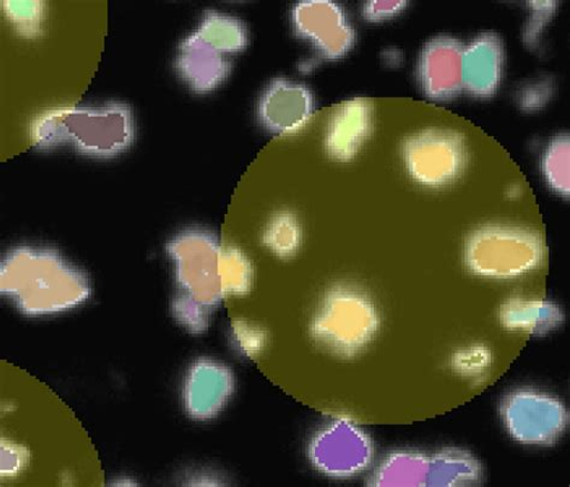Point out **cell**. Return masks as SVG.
Wrapping results in <instances>:
<instances>
[{
	"instance_id": "6da1fadb",
	"label": "cell",
	"mask_w": 570,
	"mask_h": 487,
	"mask_svg": "<svg viewBox=\"0 0 570 487\" xmlns=\"http://www.w3.org/2000/svg\"><path fill=\"white\" fill-rule=\"evenodd\" d=\"M2 292L23 313L45 315L79 306L89 295V284L83 273L62 255L20 249L6 257Z\"/></svg>"
},
{
	"instance_id": "7a4b0ae2",
	"label": "cell",
	"mask_w": 570,
	"mask_h": 487,
	"mask_svg": "<svg viewBox=\"0 0 570 487\" xmlns=\"http://www.w3.org/2000/svg\"><path fill=\"white\" fill-rule=\"evenodd\" d=\"M33 139L40 148L70 145L88 157L114 158L134 143V117L119 103L55 110L38 119Z\"/></svg>"
},
{
	"instance_id": "3957f363",
	"label": "cell",
	"mask_w": 570,
	"mask_h": 487,
	"mask_svg": "<svg viewBox=\"0 0 570 487\" xmlns=\"http://www.w3.org/2000/svg\"><path fill=\"white\" fill-rule=\"evenodd\" d=\"M382 318L371 296L354 285L330 288L314 312L311 339L342 360L362 355L379 337Z\"/></svg>"
},
{
	"instance_id": "277c9868",
	"label": "cell",
	"mask_w": 570,
	"mask_h": 487,
	"mask_svg": "<svg viewBox=\"0 0 570 487\" xmlns=\"http://www.w3.org/2000/svg\"><path fill=\"white\" fill-rule=\"evenodd\" d=\"M463 264L472 275L491 281H514L543 265L546 242L529 227L487 224L464 240Z\"/></svg>"
},
{
	"instance_id": "5b68a950",
	"label": "cell",
	"mask_w": 570,
	"mask_h": 487,
	"mask_svg": "<svg viewBox=\"0 0 570 487\" xmlns=\"http://www.w3.org/2000/svg\"><path fill=\"white\" fill-rule=\"evenodd\" d=\"M402 159L416 184L441 188L453 185L466 171L469 146L456 130L428 128L403 142Z\"/></svg>"
},
{
	"instance_id": "8992f818",
	"label": "cell",
	"mask_w": 570,
	"mask_h": 487,
	"mask_svg": "<svg viewBox=\"0 0 570 487\" xmlns=\"http://www.w3.org/2000/svg\"><path fill=\"white\" fill-rule=\"evenodd\" d=\"M217 238L203 231H187L175 236L168 253L175 265V275L181 294L212 311L224 296L219 280Z\"/></svg>"
},
{
	"instance_id": "52a82bcc",
	"label": "cell",
	"mask_w": 570,
	"mask_h": 487,
	"mask_svg": "<svg viewBox=\"0 0 570 487\" xmlns=\"http://www.w3.org/2000/svg\"><path fill=\"white\" fill-rule=\"evenodd\" d=\"M500 413L508 435L522 446L557 445L568 425L563 402L533 389L508 393L502 400Z\"/></svg>"
},
{
	"instance_id": "ba28073f",
	"label": "cell",
	"mask_w": 570,
	"mask_h": 487,
	"mask_svg": "<svg viewBox=\"0 0 570 487\" xmlns=\"http://www.w3.org/2000/svg\"><path fill=\"white\" fill-rule=\"evenodd\" d=\"M308 456L321 474L338 479L352 478L370 467L373 445L362 428L350 420L337 419L314 436Z\"/></svg>"
},
{
	"instance_id": "9c48e42d",
	"label": "cell",
	"mask_w": 570,
	"mask_h": 487,
	"mask_svg": "<svg viewBox=\"0 0 570 487\" xmlns=\"http://www.w3.org/2000/svg\"><path fill=\"white\" fill-rule=\"evenodd\" d=\"M298 37L311 42L327 59H338L353 47L354 32L342 9L327 0H308L294 8Z\"/></svg>"
},
{
	"instance_id": "30bf717a",
	"label": "cell",
	"mask_w": 570,
	"mask_h": 487,
	"mask_svg": "<svg viewBox=\"0 0 570 487\" xmlns=\"http://www.w3.org/2000/svg\"><path fill=\"white\" fill-rule=\"evenodd\" d=\"M314 113L309 89L287 79L267 85L258 104L261 124L277 135H293L303 130Z\"/></svg>"
},
{
	"instance_id": "8fae6325",
	"label": "cell",
	"mask_w": 570,
	"mask_h": 487,
	"mask_svg": "<svg viewBox=\"0 0 570 487\" xmlns=\"http://www.w3.org/2000/svg\"><path fill=\"white\" fill-rule=\"evenodd\" d=\"M463 49L459 40L446 36L426 42L419 59V81L428 98L446 101L461 92Z\"/></svg>"
},
{
	"instance_id": "7c38bea8",
	"label": "cell",
	"mask_w": 570,
	"mask_h": 487,
	"mask_svg": "<svg viewBox=\"0 0 570 487\" xmlns=\"http://www.w3.org/2000/svg\"><path fill=\"white\" fill-rule=\"evenodd\" d=\"M373 106L364 98L343 101L330 116L324 146L330 158L351 162L370 140L373 130Z\"/></svg>"
},
{
	"instance_id": "4fadbf2b",
	"label": "cell",
	"mask_w": 570,
	"mask_h": 487,
	"mask_svg": "<svg viewBox=\"0 0 570 487\" xmlns=\"http://www.w3.org/2000/svg\"><path fill=\"white\" fill-rule=\"evenodd\" d=\"M504 67V48L494 33L476 37L462 57V87L476 98H490L500 88Z\"/></svg>"
},
{
	"instance_id": "5bb4252c",
	"label": "cell",
	"mask_w": 570,
	"mask_h": 487,
	"mask_svg": "<svg viewBox=\"0 0 570 487\" xmlns=\"http://www.w3.org/2000/svg\"><path fill=\"white\" fill-rule=\"evenodd\" d=\"M233 390L234 379L229 369L209 360L195 363L185 386L188 413L197 419L215 417L227 403Z\"/></svg>"
},
{
	"instance_id": "9a60e30c",
	"label": "cell",
	"mask_w": 570,
	"mask_h": 487,
	"mask_svg": "<svg viewBox=\"0 0 570 487\" xmlns=\"http://www.w3.org/2000/svg\"><path fill=\"white\" fill-rule=\"evenodd\" d=\"M176 68L195 92L207 94L228 78L230 64L224 55L193 33L179 47Z\"/></svg>"
},
{
	"instance_id": "2e32d148",
	"label": "cell",
	"mask_w": 570,
	"mask_h": 487,
	"mask_svg": "<svg viewBox=\"0 0 570 487\" xmlns=\"http://www.w3.org/2000/svg\"><path fill=\"white\" fill-rule=\"evenodd\" d=\"M501 325L512 332L546 337L558 330L564 315L557 303L543 299L513 296L502 303Z\"/></svg>"
},
{
	"instance_id": "e0dca14e",
	"label": "cell",
	"mask_w": 570,
	"mask_h": 487,
	"mask_svg": "<svg viewBox=\"0 0 570 487\" xmlns=\"http://www.w3.org/2000/svg\"><path fill=\"white\" fill-rule=\"evenodd\" d=\"M483 476L482 464L466 449L448 447L429 456L426 486H475L482 483Z\"/></svg>"
},
{
	"instance_id": "ac0fdd59",
	"label": "cell",
	"mask_w": 570,
	"mask_h": 487,
	"mask_svg": "<svg viewBox=\"0 0 570 487\" xmlns=\"http://www.w3.org/2000/svg\"><path fill=\"white\" fill-rule=\"evenodd\" d=\"M428 469L429 456L415 451H399L389 456L370 484L380 487L426 486Z\"/></svg>"
},
{
	"instance_id": "d6986e66",
	"label": "cell",
	"mask_w": 570,
	"mask_h": 487,
	"mask_svg": "<svg viewBox=\"0 0 570 487\" xmlns=\"http://www.w3.org/2000/svg\"><path fill=\"white\" fill-rule=\"evenodd\" d=\"M195 35L222 55L242 51L248 42L245 25L217 11H207L204 14Z\"/></svg>"
},
{
	"instance_id": "ffe728a7",
	"label": "cell",
	"mask_w": 570,
	"mask_h": 487,
	"mask_svg": "<svg viewBox=\"0 0 570 487\" xmlns=\"http://www.w3.org/2000/svg\"><path fill=\"white\" fill-rule=\"evenodd\" d=\"M263 242L269 252L287 261L303 246V225L293 212H277L265 226Z\"/></svg>"
},
{
	"instance_id": "44dd1931",
	"label": "cell",
	"mask_w": 570,
	"mask_h": 487,
	"mask_svg": "<svg viewBox=\"0 0 570 487\" xmlns=\"http://www.w3.org/2000/svg\"><path fill=\"white\" fill-rule=\"evenodd\" d=\"M219 280L223 295L242 296L248 294L253 283V267L248 257L236 249L222 247Z\"/></svg>"
},
{
	"instance_id": "7402d4cb",
	"label": "cell",
	"mask_w": 570,
	"mask_h": 487,
	"mask_svg": "<svg viewBox=\"0 0 570 487\" xmlns=\"http://www.w3.org/2000/svg\"><path fill=\"white\" fill-rule=\"evenodd\" d=\"M492 350L482 343L464 345L450 358V369L464 380L479 383L485 380L493 368Z\"/></svg>"
},
{
	"instance_id": "603a6c76",
	"label": "cell",
	"mask_w": 570,
	"mask_h": 487,
	"mask_svg": "<svg viewBox=\"0 0 570 487\" xmlns=\"http://www.w3.org/2000/svg\"><path fill=\"white\" fill-rule=\"evenodd\" d=\"M543 173L549 187L562 196L569 195V139L561 135L547 147Z\"/></svg>"
},
{
	"instance_id": "cb8c5ba5",
	"label": "cell",
	"mask_w": 570,
	"mask_h": 487,
	"mask_svg": "<svg viewBox=\"0 0 570 487\" xmlns=\"http://www.w3.org/2000/svg\"><path fill=\"white\" fill-rule=\"evenodd\" d=\"M232 332L236 348L246 357H258L266 347V332L258 325L246 321H235Z\"/></svg>"
},
{
	"instance_id": "d4e9b609",
	"label": "cell",
	"mask_w": 570,
	"mask_h": 487,
	"mask_svg": "<svg viewBox=\"0 0 570 487\" xmlns=\"http://www.w3.org/2000/svg\"><path fill=\"white\" fill-rule=\"evenodd\" d=\"M8 17L18 29L28 35H37L41 20V6L31 2L8 3Z\"/></svg>"
},
{
	"instance_id": "484cf974",
	"label": "cell",
	"mask_w": 570,
	"mask_h": 487,
	"mask_svg": "<svg viewBox=\"0 0 570 487\" xmlns=\"http://www.w3.org/2000/svg\"><path fill=\"white\" fill-rule=\"evenodd\" d=\"M406 2H400V0H384V2H368L364 7V17L371 22H381L389 19H393L400 14Z\"/></svg>"
},
{
	"instance_id": "4316f807",
	"label": "cell",
	"mask_w": 570,
	"mask_h": 487,
	"mask_svg": "<svg viewBox=\"0 0 570 487\" xmlns=\"http://www.w3.org/2000/svg\"><path fill=\"white\" fill-rule=\"evenodd\" d=\"M533 17L528 28V37L529 39L532 37V43H534L539 36L542 35L544 23L547 25V22L550 20L551 14L553 13V10L557 8V6H553L551 2H537L533 3Z\"/></svg>"
},
{
	"instance_id": "83f0119b",
	"label": "cell",
	"mask_w": 570,
	"mask_h": 487,
	"mask_svg": "<svg viewBox=\"0 0 570 487\" xmlns=\"http://www.w3.org/2000/svg\"><path fill=\"white\" fill-rule=\"evenodd\" d=\"M551 95V88L548 84H537L532 85L524 90V94L521 98L524 108L537 110L542 108L546 105Z\"/></svg>"
}]
</instances>
